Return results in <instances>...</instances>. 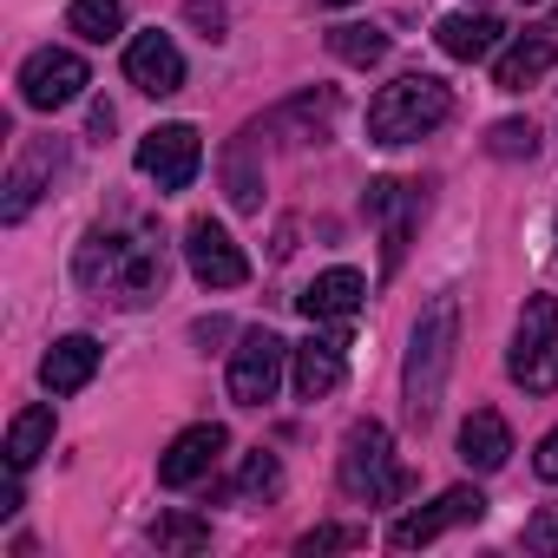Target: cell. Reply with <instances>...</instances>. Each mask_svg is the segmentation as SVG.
Listing matches in <instances>:
<instances>
[{
    "instance_id": "obj_1",
    "label": "cell",
    "mask_w": 558,
    "mask_h": 558,
    "mask_svg": "<svg viewBox=\"0 0 558 558\" xmlns=\"http://www.w3.org/2000/svg\"><path fill=\"white\" fill-rule=\"evenodd\" d=\"M453 349H460V303L453 296H434L414 323V342H408V368H401V401L414 421H434L440 414V395H447V375H453Z\"/></svg>"
},
{
    "instance_id": "obj_2",
    "label": "cell",
    "mask_w": 558,
    "mask_h": 558,
    "mask_svg": "<svg viewBox=\"0 0 558 558\" xmlns=\"http://www.w3.org/2000/svg\"><path fill=\"white\" fill-rule=\"evenodd\" d=\"M73 276L86 290H119L125 303H145L165 283V243L158 236H112V230H86Z\"/></svg>"
},
{
    "instance_id": "obj_3",
    "label": "cell",
    "mask_w": 558,
    "mask_h": 558,
    "mask_svg": "<svg viewBox=\"0 0 558 558\" xmlns=\"http://www.w3.org/2000/svg\"><path fill=\"white\" fill-rule=\"evenodd\" d=\"M447 119H453V93L434 73H401L395 86H381L368 99V138L375 145H414Z\"/></svg>"
},
{
    "instance_id": "obj_4",
    "label": "cell",
    "mask_w": 558,
    "mask_h": 558,
    "mask_svg": "<svg viewBox=\"0 0 558 558\" xmlns=\"http://www.w3.org/2000/svg\"><path fill=\"white\" fill-rule=\"evenodd\" d=\"M336 480L349 499H368V506H395L408 493V473L395 466V440L381 421H355L342 434V460H336Z\"/></svg>"
},
{
    "instance_id": "obj_5",
    "label": "cell",
    "mask_w": 558,
    "mask_h": 558,
    "mask_svg": "<svg viewBox=\"0 0 558 558\" xmlns=\"http://www.w3.org/2000/svg\"><path fill=\"white\" fill-rule=\"evenodd\" d=\"M506 375L525 395H551L558 388V296H532L525 303L519 336H512V355H506Z\"/></svg>"
},
{
    "instance_id": "obj_6",
    "label": "cell",
    "mask_w": 558,
    "mask_h": 558,
    "mask_svg": "<svg viewBox=\"0 0 558 558\" xmlns=\"http://www.w3.org/2000/svg\"><path fill=\"white\" fill-rule=\"evenodd\" d=\"M296 349L276 329H243V342L230 349V401L236 408H263L276 388H283V362Z\"/></svg>"
},
{
    "instance_id": "obj_7",
    "label": "cell",
    "mask_w": 558,
    "mask_h": 558,
    "mask_svg": "<svg viewBox=\"0 0 558 558\" xmlns=\"http://www.w3.org/2000/svg\"><path fill=\"white\" fill-rule=\"evenodd\" d=\"M86 86H93V73H86V60H80L73 47H40V53L21 66V99H27L34 112H60V106H73Z\"/></svg>"
},
{
    "instance_id": "obj_8",
    "label": "cell",
    "mask_w": 558,
    "mask_h": 558,
    "mask_svg": "<svg viewBox=\"0 0 558 558\" xmlns=\"http://www.w3.org/2000/svg\"><path fill=\"white\" fill-rule=\"evenodd\" d=\"M184 263H191V276L204 290H236V283H250V256L236 250V236L223 230V223H210V217H191V230H184Z\"/></svg>"
},
{
    "instance_id": "obj_9",
    "label": "cell",
    "mask_w": 558,
    "mask_h": 558,
    "mask_svg": "<svg viewBox=\"0 0 558 558\" xmlns=\"http://www.w3.org/2000/svg\"><path fill=\"white\" fill-rule=\"evenodd\" d=\"M197 165H204L197 125H151V132L138 138V171H145L158 191H184V184L197 178Z\"/></svg>"
},
{
    "instance_id": "obj_10",
    "label": "cell",
    "mask_w": 558,
    "mask_h": 558,
    "mask_svg": "<svg viewBox=\"0 0 558 558\" xmlns=\"http://www.w3.org/2000/svg\"><path fill=\"white\" fill-rule=\"evenodd\" d=\"M480 519H486L480 486H447L434 506H421V512L395 519V525H388V545H395V551H414V545H434L440 532H453V525H480Z\"/></svg>"
},
{
    "instance_id": "obj_11",
    "label": "cell",
    "mask_w": 558,
    "mask_h": 558,
    "mask_svg": "<svg viewBox=\"0 0 558 558\" xmlns=\"http://www.w3.org/2000/svg\"><path fill=\"white\" fill-rule=\"evenodd\" d=\"M223 447H230V434H223L217 421H197V427H184V434H178V440L158 453V486L184 493V486L210 480V466L223 460Z\"/></svg>"
},
{
    "instance_id": "obj_12",
    "label": "cell",
    "mask_w": 558,
    "mask_h": 558,
    "mask_svg": "<svg viewBox=\"0 0 558 558\" xmlns=\"http://www.w3.org/2000/svg\"><path fill=\"white\" fill-rule=\"evenodd\" d=\"M362 210L381 223V269H401V250H408V230L421 223V210H427V197L421 191H408V184H395V178H381V184H368V197H362Z\"/></svg>"
},
{
    "instance_id": "obj_13",
    "label": "cell",
    "mask_w": 558,
    "mask_h": 558,
    "mask_svg": "<svg viewBox=\"0 0 558 558\" xmlns=\"http://www.w3.org/2000/svg\"><path fill=\"white\" fill-rule=\"evenodd\" d=\"M125 80L138 86V93H151V99H171L178 86H184V53H178V40L171 34H132L125 40Z\"/></svg>"
},
{
    "instance_id": "obj_14",
    "label": "cell",
    "mask_w": 558,
    "mask_h": 558,
    "mask_svg": "<svg viewBox=\"0 0 558 558\" xmlns=\"http://www.w3.org/2000/svg\"><path fill=\"white\" fill-rule=\"evenodd\" d=\"M342 349H349V336H316V342H303V349H296L290 381H296V395H303V401H323V395H336V388H342V375H349Z\"/></svg>"
},
{
    "instance_id": "obj_15",
    "label": "cell",
    "mask_w": 558,
    "mask_h": 558,
    "mask_svg": "<svg viewBox=\"0 0 558 558\" xmlns=\"http://www.w3.org/2000/svg\"><path fill=\"white\" fill-rule=\"evenodd\" d=\"M362 296H368V276L342 263V269H323L316 283L303 290V316H310V323H349V316L362 310Z\"/></svg>"
},
{
    "instance_id": "obj_16",
    "label": "cell",
    "mask_w": 558,
    "mask_h": 558,
    "mask_svg": "<svg viewBox=\"0 0 558 558\" xmlns=\"http://www.w3.org/2000/svg\"><path fill=\"white\" fill-rule=\"evenodd\" d=\"M99 342L93 336H60L47 355H40V381H47V395H80L93 375H99Z\"/></svg>"
},
{
    "instance_id": "obj_17",
    "label": "cell",
    "mask_w": 558,
    "mask_h": 558,
    "mask_svg": "<svg viewBox=\"0 0 558 558\" xmlns=\"http://www.w3.org/2000/svg\"><path fill=\"white\" fill-rule=\"evenodd\" d=\"M551 66H558V40H551V34H519V40L499 53L493 86H499V93H525V86H538Z\"/></svg>"
},
{
    "instance_id": "obj_18",
    "label": "cell",
    "mask_w": 558,
    "mask_h": 558,
    "mask_svg": "<svg viewBox=\"0 0 558 558\" xmlns=\"http://www.w3.org/2000/svg\"><path fill=\"white\" fill-rule=\"evenodd\" d=\"M460 460H466L473 473H499V466L512 460V427H506L493 408H473V414L460 421Z\"/></svg>"
},
{
    "instance_id": "obj_19",
    "label": "cell",
    "mask_w": 558,
    "mask_h": 558,
    "mask_svg": "<svg viewBox=\"0 0 558 558\" xmlns=\"http://www.w3.org/2000/svg\"><path fill=\"white\" fill-rule=\"evenodd\" d=\"M47 171H60V145H34V151L8 171V204H0V217L21 223V217L34 210V197H40V178H47Z\"/></svg>"
},
{
    "instance_id": "obj_20",
    "label": "cell",
    "mask_w": 558,
    "mask_h": 558,
    "mask_svg": "<svg viewBox=\"0 0 558 558\" xmlns=\"http://www.w3.org/2000/svg\"><path fill=\"white\" fill-rule=\"evenodd\" d=\"M434 40H440L447 60H486L499 47V21H486V14H447L434 27Z\"/></svg>"
},
{
    "instance_id": "obj_21",
    "label": "cell",
    "mask_w": 558,
    "mask_h": 558,
    "mask_svg": "<svg viewBox=\"0 0 558 558\" xmlns=\"http://www.w3.org/2000/svg\"><path fill=\"white\" fill-rule=\"evenodd\" d=\"M53 447V408H21L8 427V473H27Z\"/></svg>"
},
{
    "instance_id": "obj_22",
    "label": "cell",
    "mask_w": 558,
    "mask_h": 558,
    "mask_svg": "<svg viewBox=\"0 0 558 558\" xmlns=\"http://www.w3.org/2000/svg\"><path fill=\"white\" fill-rule=\"evenodd\" d=\"M66 27H73L80 40L106 47V40H119V27H125V8H119V0H73V8H66Z\"/></svg>"
},
{
    "instance_id": "obj_23",
    "label": "cell",
    "mask_w": 558,
    "mask_h": 558,
    "mask_svg": "<svg viewBox=\"0 0 558 558\" xmlns=\"http://www.w3.org/2000/svg\"><path fill=\"white\" fill-rule=\"evenodd\" d=\"M329 53H336L342 66H362V73H368V66H381V60H388V34L355 21V27H336V34H329Z\"/></svg>"
},
{
    "instance_id": "obj_24",
    "label": "cell",
    "mask_w": 558,
    "mask_h": 558,
    "mask_svg": "<svg viewBox=\"0 0 558 558\" xmlns=\"http://www.w3.org/2000/svg\"><path fill=\"white\" fill-rule=\"evenodd\" d=\"M151 545H158V551H204V545H210V519H197V512H165V519L151 525Z\"/></svg>"
},
{
    "instance_id": "obj_25",
    "label": "cell",
    "mask_w": 558,
    "mask_h": 558,
    "mask_svg": "<svg viewBox=\"0 0 558 558\" xmlns=\"http://www.w3.org/2000/svg\"><path fill=\"white\" fill-rule=\"evenodd\" d=\"M223 178H230V204H236V210H256V204H263V178L250 171V138H236V145H230Z\"/></svg>"
},
{
    "instance_id": "obj_26",
    "label": "cell",
    "mask_w": 558,
    "mask_h": 558,
    "mask_svg": "<svg viewBox=\"0 0 558 558\" xmlns=\"http://www.w3.org/2000/svg\"><path fill=\"white\" fill-rule=\"evenodd\" d=\"M486 151H493V158H532V151H538L532 119H499V125H493V138H486Z\"/></svg>"
},
{
    "instance_id": "obj_27",
    "label": "cell",
    "mask_w": 558,
    "mask_h": 558,
    "mask_svg": "<svg viewBox=\"0 0 558 558\" xmlns=\"http://www.w3.org/2000/svg\"><path fill=\"white\" fill-rule=\"evenodd\" d=\"M276 486H283V466H276V453H263V447H256V453L243 460V473H236V493H243V499H256V493H276Z\"/></svg>"
},
{
    "instance_id": "obj_28",
    "label": "cell",
    "mask_w": 558,
    "mask_h": 558,
    "mask_svg": "<svg viewBox=\"0 0 558 558\" xmlns=\"http://www.w3.org/2000/svg\"><path fill=\"white\" fill-rule=\"evenodd\" d=\"M355 545H368V532L362 525H316V532H303V545L296 551H355Z\"/></svg>"
},
{
    "instance_id": "obj_29",
    "label": "cell",
    "mask_w": 558,
    "mask_h": 558,
    "mask_svg": "<svg viewBox=\"0 0 558 558\" xmlns=\"http://www.w3.org/2000/svg\"><path fill=\"white\" fill-rule=\"evenodd\" d=\"M525 551H538V558L558 551V506H538V512L525 519Z\"/></svg>"
},
{
    "instance_id": "obj_30",
    "label": "cell",
    "mask_w": 558,
    "mask_h": 558,
    "mask_svg": "<svg viewBox=\"0 0 558 558\" xmlns=\"http://www.w3.org/2000/svg\"><path fill=\"white\" fill-rule=\"evenodd\" d=\"M184 21L204 27V40H223V0H184Z\"/></svg>"
},
{
    "instance_id": "obj_31",
    "label": "cell",
    "mask_w": 558,
    "mask_h": 558,
    "mask_svg": "<svg viewBox=\"0 0 558 558\" xmlns=\"http://www.w3.org/2000/svg\"><path fill=\"white\" fill-rule=\"evenodd\" d=\"M532 466H538V480H551V486H558V427H551V434L538 440V453H532Z\"/></svg>"
},
{
    "instance_id": "obj_32",
    "label": "cell",
    "mask_w": 558,
    "mask_h": 558,
    "mask_svg": "<svg viewBox=\"0 0 558 558\" xmlns=\"http://www.w3.org/2000/svg\"><path fill=\"white\" fill-rule=\"evenodd\" d=\"M14 512H21V473L0 486V519H14Z\"/></svg>"
},
{
    "instance_id": "obj_33",
    "label": "cell",
    "mask_w": 558,
    "mask_h": 558,
    "mask_svg": "<svg viewBox=\"0 0 558 558\" xmlns=\"http://www.w3.org/2000/svg\"><path fill=\"white\" fill-rule=\"evenodd\" d=\"M316 8H349V0H316Z\"/></svg>"
},
{
    "instance_id": "obj_34",
    "label": "cell",
    "mask_w": 558,
    "mask_h": 558,
    "mask_svg": "<svg viewBox=\"0 0 558 558\" xmlns=\"http://www.w3.org/2000/svg\"><path fill=\"white\" fill-rule=\"evenodd\" d=\"M525 8H532V0H525Z\"/></svg>"
}]
</instances>
